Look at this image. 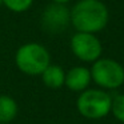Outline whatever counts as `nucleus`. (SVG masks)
I'll use <instances>...</instances> for the list:
<instances>
[{"label":"nucleus","mask_w":124,"mask_h":124,"mask_svg":"<svg viewBox=\"0 0 124 124\" xmlns=\"http://www.w3.org/2000/svg\"><path fill=\"white\" fill-rule=\"evenodd\" d=\"M108 20L109 11L101 0H79L71 8V24L78 32H100L107 27Z\"/></svg>","instance_id":"1"},{"label":"nucleus","mask_w":124,"mask_h":124,"mask_svg":"<svg viewBox=\"0 0 124 124\" xmlns=\"http://www.w3.org/2000/svg\"><path fill=\"white\" fill-rule=\"evenodd\" d=\"M16 67L25 75H41L51 64L48 49L39 43H25L16 51L15 55Z\"/></svg>","instance_id":"2"},{"label":"nucleus","mask_w":124,"mask_h":124,"mask_svg":"<svg viewBox=\"0 0 124 124\" xmlns=\"http://www.w3.org/2000/svg\"><path fill=\"white\" fill-rule=\"evenodd\" d=\"M112 97L101 89H87L78 97L76 107L87 119H101L111 112Z\"/></svg>","instance_id":"3"},{"label":"nucleus","mask_w":124,"mask_h":124,"mask_svg":"<svg viewBox=\"0 0 124 124\" xmlns=\"http://www.w3.org/2000/svg\"><path fill=\"white\" fill-rule=\"evenodd\" d=\"M91 78L101 88H119L124 83V67L113 59H97L92 64Z\"/></svg>","instance_id":"4"},{"label":"nucleus","mask_w":124,"mask_h":124,"mask_svg":"<svg viewBox=\"0 0 124 124\" xmlns=\"http://www.w3.org/2000/svg\"><path fill=\"white\" fill-rule=\"evenodd\" d=\"M71 51L79 60L85 63H93L100 59L103 47L95 33L76 32L71 38Z\"/></svg>","instance_id":"5"},{"label":"nucleus","mask_w":124,"mask_h":124,"mask_svg":"<svg viewBox=\"0 0 124 124\" xmlns=\"http://www.w3.org/2000/svg\"><path fill=\"white\" fill-rule=\"evenodd\" d=\"M71 24V9L64 4L52 3L41 14V27L48 33H60Z\"/></svg>","instance_id":"6"},{"label":"nucleus","mask_w":124,"mask_h":124,"mask_svg":"<svg viewBox=\"0 0 124 124\" xmlns=\"http://www.w3.org/2000/svg\"><path fill=\"white\" fill-rule=\"evenodd\" d=\"M92 78L91 71L85 67H73L65 73L64 84L73 92H83L89 85Z\"/></svg>","instance_id":"7"},{"label":"nucleus","mask_w":124,"mask_h":124,"mask_svg":"<svg viewBox=\"0 0 124 124\" xmlns=\"http://www.w3.org/2000/svg\"><path fill=\"white\" fill-rule=\"evenodd\" d=\"M41 79L43 83L46 84L48 88L57 89L60 87L64 85L65 80V73L63 71V68L57 64H49L48 67L44 70V72L41 73Z\"/></svg>","instance_id":"8"},{"label":"nucleus","mask_w":124,"mask_h":124,"mask_svg":"<svg viewBox=\"0 0 124 124\" xmlns=\"http://www.w3.org/2000/svg\"><path fill=\"white\" fill-rule=\"evenodd\" d=\"M17 115V104L11 96L0 95V124L11 123Z\"/></svg>","instance_id":"9"},{"label":"nucleus","mask_w":124,"mask_h":124,"mask_svg":"<svg viewBox=\"0 0 124 124\" xmlns=\"http://www.w3.org/2000/svg\"><path fill=\"white\" fill-rule=\"evenodd\" d=\"M3 6L15 14H22L31 8L33 0H1Z\"/></svg>","instance_id":"10"},{"label":"nucleus","mask_w":124,"mask_h":124,"mask_svg":"<svg viewBox=\"0 0 124 124\" xmlns=\"http://www.w3.org/2000/svg\"><path fill=\"white\" fill-rule=\"evenodd\" d=\"M111 112L113 113V116L119 121L124 123V95H117L116 97L112 99Z\"/></svg>","instance_id":"11"},{"label":"nucleus","mask_w":124,"mask_h":124,"mask_svg":"<svg viewBox=\"0 0 124 124\" xmlns=\"http://www.w3.org/2000/svg\"><path fill=\"white\" fill-rule=\"evenodd\" d=\"M71 0H52V3H56V4H67V3H70Z\"/></svg>","instance_id":"12"},{"label":"nucleus","mask_w":124,"mask_h":124,"mask_svg":"<svg viewBox=\"0 0 124 124\" xmlns=\"http://www.w3.org/2000/svg\"><path fill=\"white\" fill-rule=\"evenodd\" d=\"M0 6H3V1H1V0H0Z\"/></svg>","instance_id":"13"}]
</instances>
